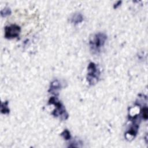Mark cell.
I'll list each match as a JSON object with an SVG mask.
<instances>
[{
    "instance_id": "cell-8",
    "label": "cell",
    "mask_w": 148,
    "mask_h": 148,
    "mask_svg": "<svg viewBox=\"0 0 148 148\" xmlns=\"http://www.w3.org/2000/svg\"><path fill=\"white\" fill-rule=\"evenodd\" d=\"M61 135L63 137V138L65 140H69L71 138L70 132L68 130H65L61 134Z\"/></svg>"
},
{
    "instance_id": "cell-7",
    "label": "cell",
    "mask_w": 148,
    "mask_h": 148,
    "mask_svg": "<svg viewBox=\"0 0 148 148\" xmlns=\"http://www.w3.org/2000/svg\"><path fill=\"white\" fill-rule=\"evenodd\" d=\"M8 102L6 101L4 103H2L1 105V112L3 114H6L9 113V109L8 106Z\"/></svg>"
},
{
    "instance_id": "cell-5",
    "label": "cell",
    "mask_w": 148,
    "mask_h": 148,
    "mask_svg": "<svg viewBox=\"0 0 148 148\" xmlns=\"http://www.w3.org/2000/svg\"><path fill=\"white\" fill-rule=\"evenodd\" d=\"M61 83L58 80H54L51 83L49 91L50 92V93L51 94L56 95V94H58V91L61 88Z\"/></svg>"
},
{
    "instance_id": "cell-4",
    "label": "cell",
    "mask_w": 148,
    "mask_h": 148,
    "mask_svg": "<svg viewBox=\"0 0 148 148\" xmlns=\"http://www.w3.org/2000/svg\"><path fill=\"white\" fill-rule=\"evenodd\" d=\"M20 32V27L16 24H12L5 28V37L7 39H13L18 37Z\"/></svg>"
},
{
    "instance_id": "cell-3",
    "label": "cell",
    "mask_w": 148,
    "mask_h": 148,
    "mask_svg": "<svg viewBox=\"0 0 148 148\" xmlns=\"http://www.w3.org/2000/svg\"><path fill=\"white\" fill-rule=\"evenodd\" d=\"M100 71L97 64L94 62H90L87 66V80L90 85L96 84L99 78Z\"/></svg>"
},
{
    "instance_id": "cell-1",
    "label": "cell",
    "mask_w": 148,
    "mask_h": 148,
    "mask_svg": "<svg viewBox=\"0 0 148 148\" xmlns=\"http://www.w3.org/2000/svg\"><path fill=\"white\" fill-rule=\"evenodd\" d=\"M49 104L54 105L55 106V109L52 113L53 116L59 117L62 120H66L68 119V114L67 113L65 107L56 97H51L49 100Z\"/></svg>"
},
{
    "instance_id": "cell-9",
    "label": "cell",
    "mask_w": 148,
    "mask_h": 148,
    "mask_svg": "<svg viewBox=\"0 0 148 148\" xmlns=\"http://www.w3.org/2000/svg\"><path fill=\"white\" fill-rule=\"evenodd\" d=\"M10 13H11V11L9 8H5L4 9V10L1 11V15L3 17H5L8 15H9L10 14Z\"/></svg>"
},
{
    "instance_id": "cell-6",
    "label": "cell",
    "mask_w": 148,
    "mask_h": 148,
    "mask_svg": "<svg viewBox=\"0 0 148 148\" xmlns=\"http://www.w3.org/2000/svg\"><path fill=\"white\" fill-rule=\"evenodd\" d=\"M83 21V17L80 13H76L73 14L71 18V22L74 24H77Z\"/></svg>"
},
{
    "instance_id": "cell-2",
    "label": "cell",
    "mask_w": 148,
    "mask_h": 148,
    "mask_svg": "<svg viewBox=\"0 0 148 148\" xmlns=\"http://www.w3.org/2000/svg\"><path fill=\"white\" fill-rule=\"evenodd\" d=\"M107 36L102 32H98L94 35L90 41L91 49L96 53L99 51L101 48L104 46Z\"/></svg>"
}]
</instances>
